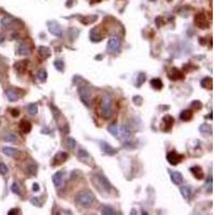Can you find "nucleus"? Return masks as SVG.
Instances as JSON below:
<instances>
[{"instance_id": "6", "label": "nucleus", "mask_w": 215, "mask_h": 215, "mask_svg": "<svg viewBox=\"0 0 215 215\" xmlns=\"http://www.w3.org/2000/svg\"><path fill=\"white\" fill-rule=\"evenodd\" d=\"M79 95L83 103L87 108L91 107V102H89V100H91V91L86 86H82V87L79 88Z\"/></svg>"}, {"instance_id": "42", "label": "nucleus", "mask_w": 215, "mask_h": 215, "mask_svg": "<svg viewBox=\"0 0 215 215\" xmlns=\"http://www.w3.org/2000/svg\"><path fill=\"white\" fill-rule=\"evenodd\" d=\"M11 23V18H9V17H3L2 20H1V26H8L9 24Z\"/></svg>"}, {"instance_id": "43", "label": "nucleus", "mask_w": 215, "mask_h": 215, "mask_svg": "<svg viewBox=\"0 0 215 215\" xmlns=\"http://www.w3.org/2000/svg\"><path fill=\"white\" fill-rule=\"evenodd\" d=\"M31 203L37 205V207H42V203H40V199L39 198H31Z\"/></svg>"}, {"instance_id": "38", "label": "nucleus", "mask_w": 215, "mask_h": 215, "mask_svg": "<svg viewBox=\"0 0 215 215\" xmlns=\"http://www.w3.org/2000/svg\"><path fill=\"white\" fill-rule=\"evenodd\" d=\"M26 68V66L25 65H22V62H16L15 64V69H16L20 73H23L24 72V69Z\"/></svg>"}, {"instance_id": "18", "label": "nucleus", "mask_w": 215, "mask_h": 215, "mask_svg": "<svg viewBox=\"0 0 215 215\" xmlns=\"http://www.w3.org/2000/svg\"><path fill=\"white\" fill-rule=\"evenodd\" d=\"M171 181H172L176 185L181 184L182 181H183V176H182V173L178 172V171L172 172L171 173Z\"/></svg>"}, {"instance_id": "48", "label": "nucleus", "mask_w": 215, "mask_h": 215, "mask_svg": "<svg viewBox=\"0 0 215 215\" xmlns=\"http://www.w3.org/2000/svg\"><path fill=\"white\" fill-rule=\"evenodd\" d=\"M32 189H34V192H39V189H40V187H39V185L36 183V184H34V186H32Z\"/></svg>"}, {"instance_id": "8", "label": "nucleus", "mask_w": 215, "mask_h": 215, "mask_svg": "<svg viewBox=\"0 0 215 215\" xmlns=\"http://www.w3.org/2000/svg\"><path fill=\"white\" fill-rule=\"evenodd\" d=\"M184 158V156L181 155V154L176 153V151H172V152H170V153L167 154V160L170 165H172V166H176L178 164H180L182 160Z\"/></svg>"}, {"instance_id": "15", "label": "nucleus", "mask_w": 215, "mask_h": 215, "mask_svg": "<svg viewBox=\"0 0 215 215\" xmlns=\"http://www.w3.org/2000/svg\"><path fill=\"white\" fill-rule=\"evenodd\" d=\"M67 159H68V154L67 153H65V152L57 153L53 159V165H55V166H57V165H61V164H64Z\"/></svg>"}, {"instance_id": "22", "label": "nucleus", "mask_w": 215, "mask_h": 215, "mask_svg": "<svg viewBox=\"0 0 215 215\" xmlns=\"http://www.w3.org/2000/svg\"><path fill=\"white\" fill-rule=\"evenodd\" d=\"M2 153L6 154L7 156H10V157H16V154H18V151L13 148V147L6 146L2 148Z\"/></svg>"}, {"instance_id": "45", "label": "nucleus", "mask_w": 215, "mask_h": 215, "mask_svg": "<svg viewBox=\"0 0 215 215\" xmlns=\"http://www.w3.org/2000/svg\"><path fill=\"white\" fill-rule=\"evenodd\" d=\"M79 156H80V157H87L88 153L85 150H80L79 151Z\"/></svg>"}, {"instance_id": "27", "label": "nucleus", "mask_w": 215, "mask_h": 215, "mask_svg": "<svg viewBox=\"0 0 215 215\" xmlns=\"http://www.w3.org/2000/svg\"><path fill=\"white\" fill-rule=\"evenodd\" d=\"M100 211H101L102 214H105V215H112V214H115V212H114L113 208L109 207V205H102L101 209H100Z\"/></svg>"}, {"instance_id": "33", "label": "nucleus", "mask_w": 215, "mask_h": 215, "mask_svg": "<svg viewBox=\"0 0 215 215\" xmlns=\"http://www.w3.org/2000/svg\"><path fill=\"white\" fill-rule=\"evenodd\" d=\"M38 79L41 81V82H45L46 79H48V73H46V71L44 69L39 71V73H38Z\"/></svg>"}, {"instance_id": "12", "label": "nucleus", "mask_w": 215, "mask_h": 215, "mask_svg": "<svg viewBox=\"0 0 215 215\" xmlns=\"http://www.w3.org/2000/svg\"><path fill=\"white\" fill-rule=\"evenodd\" d=\"M99 145H100V148H101L102 152H103V153H105V154H108V155L113 156V155H116V154H117V151H116L114 147L111 146V145L109 144L108 142L101 141L99 143Z\"/></svg>"}, {"instance_id": "47", "label": "nucleus", "mask_w": 215, "mask_h": 215, "mask_svg": "<svg viewBox=\"0 0 215 215\" xmlns=\"http://www.w3.org/2000/svg\"><path fill=\"white\" fill-rule=\"evenodd\" d=\"M18 213V209H12L8 212L9 215H13V214H17Z\"/></svg>"}, {"instance_id": "44", "label": "nucleus", "mask_w": 215, "mask_h": 215, "mask_svg": "<svg viewBox=\"0 0 215 215\" xmlns=\"http://www.w3.org/2000/svg\"><path fill=\"white\" fill-rule=\"evenodd\" d=\"M142 97H140V96H136V97H133V102L136 103V105H142Z\"/></svg>"}, {"instance_id": "32", "label": "nucleus", "mask_w": 215, "mask_h": 215, "mask_svg": "<svg viewBox=\"0 0 215 215\" xmlns=\"http://www.w3.org/2000/svg\"><path fill=\"white\" fill-rule=\"evenodd\" d=\"M108 131H109L111 135H113L114 137H117V135H118V129H117L115 124H111L110 126L108 127Z\"/></svg>"}, {"instance_id": "28", "label": "nucleus", "mask_w": 215, "mask_h": 215, "mask_svg": "<svg viewBox=\"0 0 215 215\" xmlns=\"http://www.w3.org/2000/svg\"><path fill=\"white\" fill-rule=\"evenodd\" d=\"M145 81H146V74L143 73V72H140V73L138 74V79H137V86H138V87L142 86Z\"/></svg>"}, {"instance_id": "5", "label": "nucleus", "mask_w": 215, "mask_h": 215, "mask_svg": "<svg viewBox=\"0 0 215 215\" xmlns=\"http://www.w3.org/2000/svg\"><path fill=\"white\" fill-rule=\"evenodd\" d=\"M121 48V40L116 36H112L107 44V52L109 53H118Z\"/></svg>"}, {"instance_id": "26", "label": "nucleus", "mask_w": 215, "mask_h": 215, "mask_svg": "<svg viewBox=\"0 0 215 215\" xmlns=\"http://www.w3.org/2000/svg\"><path fill=\"white\" fill-rule=\"evenodd\" d=\"M39 54L41 56L45 59V58H48L50 55H51V51H50V48L48 46H40L39 48Z\"/></svg>"}, {"instance_id": "4", "label": "nucleus", "mask_w": 215, "mask_h": 215, "mask_svg": "<svg viewBox=\"0 0 215 215\" xmlns=\"http://www.w3.org/2000/svg\"><path fill=\"white\" fill-rule=\"evenodd\" d=\"M93 182L94 184L96 185L97 188L99 186H101L102 190H105V192H109V190H111V188H112L109 180H108L105 176H102V174H97V176H95V178H93Z\"/></svg>"}, {"instance_id": "7", "label": "nucleus", "mask_w": 215, "mask_h": 215, "mask_svg": "<svg viewBox=\"0 0 215 215\" xmlns=\"http://www.w3.org/2000/svg\"><path fill=\"white\" fill-rule=\"evenodd\" d=\"M195 25L199 28L205 29L209 27V20L204 13H198L195 16Z\"/></svg>"}, {"instance_id": "40", "label": "nucleus", "mask_w": 215, "mask_h": 215, "mask_svg": "<svg viewBox=\"0 0 215 215\" xmlns=\"http://www.w3.org/2000/svg\"><path fill=\"white\" fill-rule=\"evenodd\" d=\"M11 190L14 192V194L20 195V186H18V184H16V183H14V184L11 186Z\"/></svg>"}, {"instance_id": "14", "label": "nucleus", "mask_w": 215, "mask_h": 215, "mask_svg": "<svg viewBox=\"0 0 215 215\" xmlns=\"http://www.w3.org/2000/svg\"><path fill=\"white\" fill-rule=\"evenodd\" d=\"M16 52L20 56H29V55H30V48L24 42H20V44L17 45Z\"/></svg>"}, {"instance_id": "35", "label": "nucleus", "mask_w": 215, "mask_h": 215, "mask_svg": "<svg viewBox=\"0 0 215 215\" xmlns=\"http://www.w3.org/2000/svg\"><path fill=\"white\" fill-rule=\"evenodd\" d=\"M66 142H67V146H68L70 150H73L74 147H75V145H77L75 140L72 139V138H68L67 140H66Z\"/></svg>"}, {"instance_id": "9", "label": "nucleus", "mask_w": 215, "mask_h": 215, "mask_svg": "<svg viewBox=\"0 0 215 215\" xmlns=\"http://www.w3.org/2000/svg\"><path fill=\"white\" fill-rule=\"evenodd\" d=\"M48 30L53 36L55 37H61L62 36V29L60 27V25L55 20H52V22H48Z\"/></svg>"}, {"instance_id": "17", "label": "nucleus", "mask_w": 215, "mask_h": 215, "mask_svg": "<svg viewBox=\"0 0 215 215\" xmlns=\"http://www.w3.org/2000/svg\"><path fill=\"white\" fill-rule=\"evenodd\" d=\"M190 172L194 174V176H195L196 178H198V180H202L203 178V171H202V169H201L200 167H192L190 168Z\"/></svg>"}, {"instance_id": "36", "label": "nucleus", "mask_w": 215, "mask_h": 215, "mask_svg": "<svg viewBox=\"0 0 215 215\" xmlns=\"http://www.w3.org/2000/svg\"><path fill=\"white\" fill-rule=\"evenodd\" d=\"M54 66H55V68H56L58 71H60V72H62V71H64V68H65L64 62H62L61 60H55Z\"/></svg>"}, {"instance_id": "2", "label": "nucleus", "mask_w": 215, "mask_h": 215, "mask_svg": "<svg viewBox=\"0 0 215 215\" xmlns=\"http://www.w3.org/2000/svg\"><path fill=\"white\" fill-rule=\"evenodd\" d=\"M75 201H77L80 205H82V207L91 208V205L95 203L96 198H95V196L93 195V192H80L79 195L77 196Z\"/></svg>"}, {"instance_id": "1", "label": "nucleus", "mask_w": 215, "mask_h": 215, "mask_svg": "<svg viewBox=\"0 0 215 215\" xmlns=\"http://www.w3.org/2000/svg\"><path fill=\"white\" fill-rule=\"evenodd\" d=\"M100 115L102 118L108 119L112 115V105H111V98L108 94H105L101 98V102L99 105Z\"/></svg>"}, {"instance_id": "34", "label": "nucleus", "mask_w": 215, "mask_h": 215, "mask_svg": "<svg viewBox=\"0 0 215 215\" xmlns=\"http://www.w3.org/2000/svg\"><path fill=\"white\" fill-rule=\"evenodd\" d=\"M27 109H28L29 114H31V115H34V114L38 113V105H34V103H30Z\"/></svg>"}, {"instance_id": "23", "label": "nucleus", "mask_w": 215, "mask_h": 215, "mask_svg": "<svg viewBox=\"0 0 215 215\" xmlns=\"http://www.w3.org/2000/svg\"><path fill=\"white\" fill-rule=\"evenodd\" d=\"M201 86L203 88H207V89H212L213 88V80L212 78H204L202 81H201Z\"/></svg>"}, {"instance_id": "49", "label": "nucleus", "mask_w": 215, "mask_h": 215, "mask_svg": "<svg viewBox=\"0 0 215 215\" xmlns=\"http://www.w3.org/2000/svg\"><path fill=\"white\" fill-rule=\"evenodd\" d=\"M42 132H43V133H46V135H48V133L51 132V131L48 130V128H43V129H42Z\"/></svg>"}, {"instance_id": "30", "label": "nucleus", "mask_w": 215, "mask_h": 215, "mask_svg": "<svg viewBox=\"0 0 215 215\" xmlns=\"http://www.w3.org/2000/svg\"><path fill=\"white\" fill-rule=\"evenodd\" d=\"M200 131L201 132H203V133H209V135H211L212 133V126L211 125H209V124H203V125H201L200 126Z\"/></svg>"}, {"instance_id": "19", "label": "nucleus", "mask_w": 215, "mask_h": 215, "mask_svg": "<svg viewBox=\"0 0 215 215\" xmlns=\"http://www.w3.org/2000/svg\"><path fill=\"white\" fill-rule=\"evenodd\" d=\"M20 128L24 133H29L31 131V124L28 121L23 119V121L20 123Z\"/></svg>"}, {"instance_id": "3", "label": "nucleus", "mask_w": 215, "mask_h": 215, "mask_svg": "<svg viewBox=\"0 0 215 215\" xmlns=\"http://www.w3.org/2000/svg\"><path fill=\"white\" fill-rule=\"evenodd\" d=\"M51 111L54 115V118H55V121H56L57 124H58V127H59L60 130H62L65 133L68 132V130H69L68 123H67V121L64 118V116H62V114L60 113V111L58 110L54 105H51Z\"/></svg>"}, {"instance_id": "31", "label": "nucleus", "mask_w": 215, "mask_h": 215, "mask_svg": "<svg viewBox=\"0 0 215 215\" xmlns=\"http://www.w3.org/2000/svg\"><path fill=\"white\" fill-rule=\"evenodd\" d=\"M3 140L7 142H15L17 140V138L14 133H6L3 136Z\"/></svg>"}, {"instance_id": "41", "label": "nucleus", "mask_w": 215, "mask_h": 215, "mask_svg": "<svg viewBox=\"0 0 215 215\" xmlns=\"http://www.w3.org/2000/svg\"><path fill=\"white\" fill-rule=\"evenodd\" d=\"M192 108L196 109V110H200L201 108H202V103L198 100H195V101L192 102Z\"/></svg>"}, {"instance_id": "50", "label": "nucleus", "mask_w": 215, "mask_h": 215, "mask_svg": "<svg viewBox=\"0 0 215 215\" xmlns=\"http://www.w3.org/2000/svg\"><path fill=\"white\" fill-rule=\"evenodd\" d=\"M208 117H209L210 119H212V113H210V114H209V116H208Z\"/></svg>"}, {"instance_id": "13", "label": "nucleus", "mask_w": 215, "mask_h": 215, "mask_svg": "<svg viewBox=\"0 0 215 215\" xmlns=\"http://www.w3.org/2000/svg\"><path fill=\"white\" fill-rule=\"evenodd\" d=\"M168 78L172 81H178V80H183L184 79V74L182 73L181 71L176 68L170 69L168 72Z\"/></svg>"}, {"instance_id": "21", "label": "nucleus", "mask_w": 215, "mask_h": 215, "mask_svg": "<svg viewBox=\"0 0 215 215\" xmlns=\"http://www.w3.org/2000/svg\"><path fill=\"white\" fill-rule=\"evenodd\" d=\"M52 180H53V183H54V185H55V186L59 187L60 185H61V183H62V172H60V171L56 172L53 176Z\"/></svg>"}, {"instance_id": "25", "label": "nucleus", "mask_w": 215, "mask_h": 215, "mask_svg": "<svg viewBox=\"0 0 215 215\" xmlns=\"http://www.w3.org/2000/svg\"><path fill=\"white\" fill-rule=\"evenodd\" d=\"M151 86L156 91H160L161 88L164 87V84H162L160 79H153L151 81Z\"/></svg>"}, {"instance_id": "20", "label": "nucleus", "mask_w": 215, "mask_h": 215, "mask_svg": "<svg viewBox=\"0 0 215 215\" xmlns=\"http://www.w3.org/2000/svg\"><path fill=\"white\" fill-rule=\"evenodd\" d=\"M192 118V112L189 110H184L182 111L181 114H180V119L183 121V122H188Z\"/></svg>"}, {"instance_id": "11", "label": "nucleus", "mask_w": 215, "mask_h": 215, "mask_svg": "<svg viewBox=\"0 0 215 215\" xmlns=\"http://www.w3.org/2000/svg\"><path fill=\"white\" fill-rule=\"evenodd\" d=\"M174 123V118L171 115H165L161 122V130L164 131H170Z\"/></svg>"}, {"instance_id": "29", "label": "nucleus", "mask_w": 215, "mask_h": 215, "mask_svg": "<svg viewBox=\"0 0 215 215\" xmlns=\"http://www.w3.org/2000/svg\"><path fill=\"white\" fill-rule=\"evenodd\" d=\"M180 190H181L182 196H183L185 199L188 198V197L190 196V192H192V190H190V187H188V186H182Z\"/></svg>"}, {"instance_id": "37", "label": "nucleus", "mask_w": 215, "mask_h": 215, "mask_svg": "<svg viewBox=\"0 0 215 215\" xmlns=\"http://www.w3.org/2000/svg\"><path fill=\"white\" fill-rule=\"evenodd\" d=\"M212 178H209L208 180V182L205 183V186H204V188H205V190H207L208 192H212Z\"/></svg>"}, {"instance_id": "16", "label": "nucleus", "mask_w": 215, "mask_h": 215, "mask_svg": "<svg viewBox=\"0 0 215 215\" xmlns=\"http://www.w3.org/2000/svg\"><path fill=\"white\" fill-rule=\"evenodd\" d=\"M119 131H121V137L124 139H129L132 136V131L127 125H122L121 128H119Z\"/></svg>"}, {"instance_id": "39", "label": "nucleus", "mask_w": 215, "mask_h": 215, "mask_svg": "<svg viewBox=\"0 0 215 215\" xmlns=\"http://www.w3.org/2000/svg\"><path fill=\"white\" fill-rule=\"evenodd\" d=\"M9 171L8 167L6 166V164L3 162H0V174H7Z\"/></svg>"}, {"instance_id": "51", "label": "nucleus", "mask_w": 215, "mask_h": 215, "mask_svg": "<svg viewBox=\"0 0 215 215\" xmlns=\"http://www.w3.org/2000/svg\"><path fill=\"white\" fill-rule=\"evenodd\" d=\"M168 1H171V0H168Z\"/></svg>"}, {"instance_id": "46", "label": "nucleus", "mask_w": 215, "mask_h": 215, "mask_svg": "<svg viewBox=\"0 0 215 215\" xmlns=\"http://www.w3.org/2000/svg\"><path fill=\"white\" fill-rule=\"evenodd\" d=\"M11 113H12V116L16 117V116H18V114H20V111L16 110V109H13V110L11 111Z\"/></svg>"}, {"instance_id": "24", "label": "nucleus", "mask_w": 215, "mask_h": 215, "mask_svg": "<svg viewBox=\"0 0 215 215\" xmlns=\"http://www.w3.org/2000/svg\"><path fill=\"white\" fill-rule=\"evenodd\" d=\"M7 96H8L9 101H11V102L17 101V100H18V98H20V96L17 95L16 91H13V89H8V91H7Z\"/></svg>"}, {"instance_id": "10", "label": "nucleus", "mask_w": 215, "mask_h": 215, "mask_svg": "<svg viewBox=\"0 0 215 215\" xmlns=\"http://www.w3.org/2000/svg\"><path fill=\"white\" fill-rule=\"evenodd\" d=\"M105 34L100 29V27H96V28H93L91 30V34H89V38L93 42H100L103 38H105Z\"/></svg>"}]
</instances>
